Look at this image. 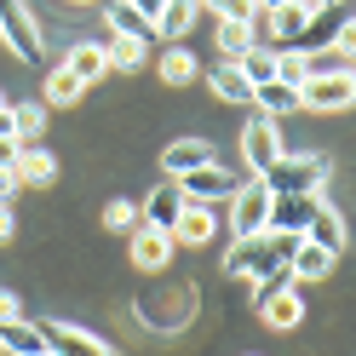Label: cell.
I'll return each instance as SVG.
<instances>
[{"label": "cell", "instance_id": "cell-1", "mask_svg": "<svg viewBox=\"0 0 356 356\" xmlns=\"http://www.w3.org/2000/svg\"><path fill=\"white\" fill-rule=\"evenodd\" d=\"M299 236H282V230H259V236H236L230 253H225V270L230 276H248L259 282L264 270H276V264H287V253H293Z\"/></svg>", "mask_w": 356, "mask_h": 356}, {"label": "cell", "instance_id": "cell-2", "mask_svg": "<svg viewBox=\"0 0 356 356\" xmlns=\"http://www.w3.org/2000/svg\"><path fill=\"white\" fill-rule=\"evenodd\" d=\"M322 178H327V161L322 155H276L264 167V190L270 195H322Z\"/></svg>", "mask_w": 356, "mask_h": 356}, {"label": "cell", "instance_id": "cell-3", "mask_svg": "<svg viewBox=\"0 0 356 356\" xmlns=\"http://www.w3.org/2000/svg\"><path fill=\"white\" fill-rule=\"evenodd\" d=\"M316 47H350V0L345 6H316L305 17L293 52H316Z\"/></svg>", "mask_w": 356, "mask_h": 356}, {"label": "cell", "instance_id": "cell-4", "mask_svg": "<svg viewBox=\"0 0 356 356\" xmlns=\"http://www.w3.org/2000/svg\"><path fill=\"white\" fill-rule=\"evenodd\" d=\"M0 40L24 58V63H40V24L24 0H0Z\"/></svg>", "mask_w": 356, "mask_h": 356}, {"label": "cell", "instance_id": "cell-5", "mask_svg": "<svg viewBox=\"0 0 356 356\" xmlns=\"http://www.w3.org/2000/svg\"><path fill=\"white\" fill-rule=\"evenodd\" d=\"M264 225H270V190H264V178H248V184L230 190V230L259 236Z\"/></svg>", "mask_w": 356, "mask_h": 356}, {"label": "cell", "instance_id": "cell-6", "mask_svg": "<svg viewBox=\"0 0 356 356\" xmlns=\"http://www.w3.org/2000/svg\"><path fill=\"white\" fill-rule=\"evenodd\" d=\"M276 155H282V132H276V121L253 115L248 127H241V161H248V172L264 178V167H270Z\"/></svg>", "mask_w": 356, "mask_h": 356}, {"label": "cell", "instance_id": "cell-7", "mask_svg": "<svg viewBox=\"0 0 356 356\" xmlns=\"http://www.w3.org/2000/svg\"><path fill=\"white\" fill-rule=\"evenodd\" d=\"M356 98V81L350 75H310L299 86V109H316V115H327V109H350Z\"/></svg>", "mask_w": 356, "mask_h": 356}, {"label": "cell", "instance_id": "cell-8", "mask_svg": "<svg viewBox=\"0 0 356 356\" xmlns=\"http://www.w3.org/2000/svg\"><path fill=\"white\" fill-rule=\"evenodd\" d=\"M190 310H195V287H167L161 299L144 305V322H149L155 333H172V327L190 322Z\"/></svg>", "mask_w": 356, "mask_h": 356}, {"label": "cell", "instance_id": "cell-9", "mask_svg": "<svg viewBox=\"0 0 356 356\" xmlns=\"http://www.w3.org/2000/svg\"><path fill=\"white\" fill-rule=\"evenodd\" d=\"M178 190H184V202H230V190H236V178L218 167V161H207V167H195V172H184L178 178Z\"/></svg>", "mask_w": 356, "mask_h": 356}, {"label": "cell", "instance_id": "cell-10", "mask_svg": "<svg viewBox=\"0 0 356 356\" xmlns=\"http://www.w3.org/2000/svg\"><path fill=\"white\" fill-rule=\"evenodd\" d=\"M40 345H47L52 356H115L104 339H92V333H81L70 322H47V327H40Z\"/></svg>", "mask_w": 356, "mask_h": 356}, {"label": "cell", "instance_id": "cell-11", "mask_svg": "<svg viewBox=\"0 0 356 356\" xmlns=\"http://www.w3.org/2000/svg\"><path fill=\"white\" fill-rule=\"evenodd\" d=\"M178 213H184V190H178V178H167V184H155V190L144 195L138 225H149V230H172Z\"/></svg>", "mask_w": 356, "mask_h": 356}, {"label": "cell", "instance_id": "cell-12", "mask_svg": "<svg viewBox=\"0 0 356 356\" xmlns=\"http://www.w3.org/2000/svg\"><path fill=\"white\" fill-rule=\"evenodd\" d=\"M172 230H149V225H138L132 230V264H138V270H167L172 264Z\"/></svg>", "mask_w": 356, "mask_h": 356}, {"label": "cell", "instance_id": "cell-13", "mask_svg": "<svg viewBox=\"0 0 356 356\" xmlns=\"http://www.w3.org/2000/svg\"><path fill=\"white\" fill-rule=\"evenodd\" d=\"M322 195H270V225L264 230H282V236H299L310 225V213H316Z\"/></svg>", "mask_w": 356, "mask_h": 356}, {"label": "cell", "instance_id": "cell-14", "mask_svg": "<svg viewBox=\"0 0 356 356\" xmlns=\"http://www.w3.org/2000/svg\"><path fill=\"white\" fill-rule=\"evenodd\" d=\"M213 230H218V218H213L207 202H184V213L172 218V241H184V248H202V241H213Z\"/></svg>", "mask_w": 356, "mask_h": 356}, {"label": "cell", "instance_id": "cell-15", "mask_svg": "<svg viewBox=\"0 0 356 356\" xmlns=\"http://www.w3.org/2000/svg\"><path fill=\"white\" fill-rule=\"evenodd\" d=\"M333 264H339V253H327V248H316V241H293V253H287V270H293V282H322Z\"/></svg>", "mask_w": 356, "mask_h": 356}, {"label": "cell", "instance_id": "cell-16", "mask_svg": "<svg viewBox=\"0 0 356 356\" xmlns=\"http://www.w3.org/2000/svg\"><path fill=\"white\" fill-rule=\"evenodd\" d=\"M299 236L316 241V248H327V253H345V218L333 213L327 202H316V213H310V225H305Z\"/></svg>", "mask_w": 356, "mask_h": 356}, {"label": "cell", "instance_id": "cell-17", "mask_svg": "<svg viewBox=\"0 0 356 356\" xmlns=\"http://www.w3.org/2000/svg\"><path fill=\"white\" fill-rule=\"evenodd\" d=\"M207 161H213V149H207L202 138H178V144L161 149V172H167V178H184V172L207 167Z\"/></svg>", "mask_w": 356, "mask_h": 356}, {"label": "cell", "instance_id": "cell-18", "mask_svg": "<svg viewBox=\"0 0 356 356\" xmlns=\"http://www.w3.org/2000/svg\"><path fill=\"white\" fill-rule=\"evenodd\" d=\"M12 178H17V184H35V190H47L52 178H58V161H52L47 149L24 144V149H17V161H12Z\"/></svg>", "mask_w": 356, "mask_h": 356}, {"label": "cell", "instance_id": "cell-19", "mask_svg": "<svg viewBox=\"0 0 356 356\" xmlns=\"http://www.w3.org/2000/svg\"><path fill=\"white\" fill-rule=\"evenodd\" d=\"M253 104H259V115H264V121H282V115H293V109H299V86L259 81V86H253Z\"/></svg>", "mask_w": 356, "mask_h": 356}, {"label": "cell", "instance_id": "cell-20", "mask_svg": "<svg viewBox=\"0 0 356 356\" xmlns=\"http://www.w3.org/2000/svg\"><path fill=\"white\" fill-rule=\"evenodd\" d=\"M299 316H305V299L293 293V287H282V293H270V299L259 305V322H264V327H282V333L299 327Z\"/></svg>", "mask_w": 356, "mask_h": 356}, {"label": "cell", "instance_id": "cell-21", "mask_svg": "<svg viewBox=\"0 0 356 356\" xmlns=\"http://www.w3.org/2000/svg\"><path fill=\"white\" fill-rule=\"evenodd\" d=\"M109 35H121V40H138V47L161 40V35H155V24H149L144 12H132L127 0H115V6H109Z\"/></svg>", "mask_w": 356, "mask_h": 356}, {"label": "cell", "instance_id": "cell-22", "mask_svg": "<svg viewBox=\"0 0 356 356\" xmlns=\"http://www.w3.org/2000/svg\"><path fill=\"white\" fill-rule=\"evenodd\" d=\"M63 70H70L81 86H92V81H104V75H109V58H104L98 40H81V47L70 52V63H63Z\"/></svg>", "mask_w": 356, "mask_h": 356}, {"label": "cell", "instance_id": "cell-23", "mask_svg": "<svg viewBox=\"0 0 356 356\" xmlns=\"http://www.w3.org/2000/svg\"><path fill=\"white\" fill-rule=\"evenodd\" d=\"M0 350H6V356H40L47 345H40V327L35 322L12 316V322H0Z\"/></svg>", "mask_w": 356, "mask_h": 356}, {"label": "cell", "instance_id": "cell-24", "mask_svg": "<svg viewBox=\"0 0 356 356\" xmlns=\"http://www.w3.org/2000/svg\"><path fill=\"white\" fill-rule=\"evenodd\" d=\"M195 12H202V0H167V6H161V17H155V35H161V40H178V35H190Z\"/></svg>", "mask_w": 356, "mask_h": 356}, {"label": "cell", "instance_id": "cell-25", "mask_svg": "<svg viewBox=\"0 0 356 356\" xmlns=\"http://www.w3.org/2000/svg\"><path fill=\"white\" fill-rule=\"evenodd\" d=\"M207 86H213V92L225 98V104H253V81L241 75L236 63H218V70L207 75Z\"/></svg>", "mask_w": 356, "mask_h": 356}, {"label": "cell", "instance_id": "cell-26", "mask_svg": "<svg viewBox=\"0 0 356 356\" xmlns=\"http://www.w3.org/2000/svg\"><path fill=\"white\" fill-rule=\"evenodd\" d=\"M305 17H310V6H305V0H282V6H270L276 47H293V40H299V29H305Z\"/></svg>", "mask_w": 356, "mask_h": 356}, {"label": "cell", "instance_id": "cell-27", "mask_svg": "<svg viewBox=\"0 0 356 356\" xmlns=\"http://www.w3.org/2000/svg\"><path fill=\"white\" fill-rule=\"evenodd\" d=\"M299 58H305V81L310 75H350V47H316Z\"/></svg>", "mask_w": 356, "mask_h": 356}, {"label": "cell", "instance_id": "cell-28", "mask_svg": "<svg viewBox=\"0 0 356 356\" xmlns=\"http://www.w3.org/2000/svg\"><path fill=\"white\" fill-rule=\"evenodd\" d=\"M81 92H86V86L58 63V70L47 75V98H40V104H47V109H70V104H81Z\"/></svg>", "mask_w": 356, "mask_h": 356}, {"label": "cell", "instance_id": "cell-29", "mask_svg": "<svg viewBox=\"0 0 356 356\" xmlns=\"http://www.w3.org/2000/svg\"><path fill=\"white\" fill-rule=\"evenodd\" d=\"M40 127H47V104H17L12 109V138L17 144H35Z\"/></svg>", "mask_w": 356, "mask_h": 356}, {"label": "cell", "instance_id": "cell-30", "mask_svg": "<svg viewBox=\"0 0 356 356\" xmlns=\"http://www.w3.org/2000/svg\"><path fill=\"white\" fill-rule=\"evenodd\" d=\"M98 47H104V58H109V70H138L144 52H149V47H138V40H121V35L98 40Z\"/></svg>", "mask_w": 356, "mask_h": 356}, {"label": "cell", "instance_id": "cell-31", "mask_svg": "<svg viewBox=\"0 0 356 356\" xmlns=\"http://www.w3.org/2000/svg\"><path fill=\"white\" fill-rule=\"evenodd\" d=\"M236 70L248 75L253 86H259V81H276V52H264V47H248V52L236 58Z\"/></svg>", "mask_w": 356, "mask_h": 356}, {"label": "cell", "instance_id": "cell-32", "mask_svg": "<svg viewBox=\"0 0 356 356\" xmlns=\"http://www.w3.org/2000/svg\"><path fill=\"white\" fill-rule=\"evenodd\" d=\"M190 75H195V58H190L184 47H172V52L161 58V81H167V86H184Z\"/></svg>", "mask_w": 356, "mask_h": 356}, {"label": "cell", "instance_id": "cell-33", "mask_svg": "<svg viewBox=\"0 0 356 356\" xmlns=\"http://www.w3.org/2000/svg\"><path fill=\"white\" fill-rule=\"evenodd\" d=\"M248 24H218V52H225V63H236L241 52H248Z\"/></svg>", "mask_w": 356, "mask_h": 356}, {"label": "cell", "instance_id": "cell-34", "mask_svg": "<svg viewBox=\"0 0 356 356\" xmlns=\"http://www.w3.org/2000/svg\"><path fill=\"white\" fill-rule=\"evenodd\" d=\"M104 230L132 236V230H138V207H132V202H109V207H104Z\"/></svg>", "mask_w": 356, "mask_h": 356}, {"label": "cell", "instance_id": "cell-35", "mask_svg": "<svg viewBox=\"0 0 356 356\" xmlns=\"http://www.w3.org/2000/svg\"><path fill=\"white\" fill-rule=\"evenodd\" d=\"M202 6L218 17V24H248L253 17V0H202Z\"/></svg>", "mask_w": 356, "mask_h": 356}, {"label": "cell", "instance_id": "cell-36", "mask_svg": "<svg viewBox=\"0 0 356 356\" xmlns=\"http://www.w3.org/2000/svg\"><path fill=\"white\" fill-rule=\"evenodd\" d=\"M276 81H282V86H305V58H299L293 47L276 52Z\"/></svg>", "mask_w": 356, "mask_h": 356}, {"label": "cell", "instance_id": "cell-37", "mask_svg": "<svg viewBox=\"0 0 356 356\" xmlns=\"http://www.w3.org/2000/svg\"><path fill=\"white\" fill-rule=\"evenodd\" d=\"M127 6H132V12H144L149 24H155V17H161V6H167V0H127Z\"/></svg>", "mask_w": 356, "mask_h": 356}, {"label": "cell", "instance_id": "cell-38", "mask_svg": "<svg viewBox=\"0 0 356 356\" xmlns=\"http://www.w3.org/2000/svg\"><path fill=\"white\" fill-rule=\"evenodd\" d=\"M17 149H24L17 138H0V167H12V161H17Z\"/></svg>", "mask_w": 356, "mask_h": 356}, {"label": "cell", "instance_id": "cell-39", "mask_svg": "<svg viewBox=\"0 0 356 356\" xmlns=\"http://www.w3.org/2000/svg\"><path fill=\"white\" fill-rule=\"evenodd\" d=\"M12 190H17V178H12V167H0V202H12Z\"/></svg>", "mask_w": 356, "mask_h": 356}, {"label": "cell", "instance_id": "cell-40", "mask_svg": "<svg viewBox=\"0 0 356 356\" xmlns=\"http://www.w3.org/2000/svg\"><path fill=\"white\" fill-rule=\"evenodd\" d=\"M17 316V293H0V322H12Z\"/></svg>", "mask_w": 356, "mask_h": 356}, {"label": "cell", "instance_id": "cell-41", "mask_svg": "<svg viewBox=\"0 0 356 356\" xmlns=\"http://www.w3.org/2000/svg\"><path fill=\"white\" fill-rule=\"evenodd\" d=\"M6 236H12V207L0 202V241H6Z\"/></svg>", "mask_w": 356, "mask_h": 356}, {"label": "cell", "instance_id": "cell-42", "mask_svg": "<svg viewBox=\"0 0 356 356\" xmlns=\"http://www.w3.org/2000/svg\"><path fill=\"white\" fill-rule=\"evenodd\" d=\"M253 6H264V12H270V6H282V0H253Z\"/></svg>", "mask_w": 356, "mask_h": 356}, {"label": "cell", "instance_id": "cell-43", "mask_svg": "<svg viewBox=\"0 0 356 356\" xmlns=\"http://www.w3.org/2000/svg\"><path fill=\"white\" fill-rule=\"evenodd\" d=\"M316 6H345V0H316Z\"/></svg>", "mask_w": 356, "mask_h": 356}, {"label": "cell", "instance_id": "cell-44", "mask_svg": "<svg viewBox=\"0 0 356 356\" xmlns=\"http://www.w3.org/2000/svg\"><path fill=\"white\" fill-rule=\"evenodd\" d=\"M70 6H86V0H70Z\"/></svg>", "mask_w": 356, "mask_h": 356}]
</instances>
